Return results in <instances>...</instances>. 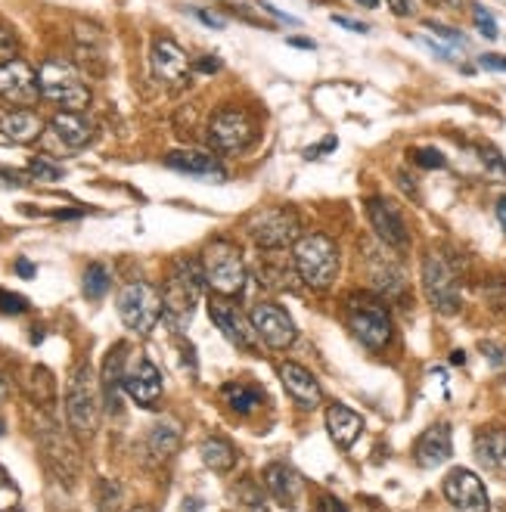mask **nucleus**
<instances>
[{"label": "nucleus", "instance_id": "nucleus-39", "mask_svg": "<svg viewBox=\"0 0 506 512\" xmlns=\"http://www.w3.org/2000/svg\"><path fill=\"white\" fill-rule=\"evenodd\" d=\"M28 311V298L10 289H0V314H25Z\"/></svg>", "mask_w": 506, "mask_h": 512}, {"label": "nucleus", "instance_id": "nucleus-15", "mask_svg": "<svg viewBox=\"0 0 506 512\" xmlns=\"http://www.w3.org/2000/svg\"><path fill=\"white\" fill-rule=\"evenodd\" d=\"M125 395L146 407V410H156L159 401H162V373L159 367L153 364L150 357H134L128 360V367H125Z\"/></svg>", "mask_w": 506, "mask_h": 512}, {"label": "nucleus", "instance_id": "nucleus-4", "mask_svg": "<svg viewBox=\"0 0 506 512\" xmlns=\"http://www.w3.org/2000/svg\"><path fill=\"white\" fill-rule=\"evenodd\" d=\"M202 274H205V283L224 298L240 295L246 289V280H249L246 258H243L240 246L230 243V239H215V243L205 246Z\"/></svg>", "mask_w": 506, "mask_h": 512}, {"label": "nucleus", "instance_id": "nucleus-10", "mask_svg": "<svg viewBox=\"0 0 506 512\" xmlns=\"http://www.w3.org/2000/svg\"><path fill=\"white\" fill-rule=\"evenodd\" d=\"M208 143L215 153L233 156L255 143V122L246 109H221L208 122Z\"/></svg>", "mask_w": 506, "mask_h": 512}, {"label": "nucleus", "instance_id": "nucleus-9", "mask_svg": "<svg viewBox=\"0 0 506 512\" xmlns=\"http://www.w3.org/2000/svg\"><path fill=\"white\" fill-rule=\"evenodd\" d=\"M423 292L438 314H457L463 305L457 270L451 267L448 258L438 255V252H429L423 261Z\"/></svg>", "mask_w": 506, "mask_h": 512}, {"label": "nucleus", "instance_id": "nucleus-17", "mask_svg": "<svg viewBox=\"0 0 506 512\" xmlns=\"http://www.w3.org/2000/svg\"><path fill=\"white\" fill-rule=\"evenodd\" d=\"M444 497L457 512H491L488 491L472 469H451L444 478Z\"/></svg>", "mask_w": 506, "mask_h": 512}, {"label": "nucleus", "instance_id": "nucleus-1", "mask_svg": "<svg viewBox=\"0 0 506 512\" xmlns=\"http://www.w3.org/2000/svg\"><path fill=\"white\" fill-rule=\"evenodd\" d=\"M292 264H295V274H299V280L308 289L323 292V289H330L336 283L342 258H339V246L333 243L330 236L302 233L299 239H295Z\"/></svg>", "mask_w": 506, "mask_h": 512}, {"label": "nucleus", "instance_id": "nucleus-33", "mask_svg": "<svg viewBox=\"0 0 506 512\" xmlns=\"http://www.w3.org/2000/svg\"><path fill=\"white\" fill-rule=\"evenodd\" d=\"M109 283H112V277H109V270H106L100 261L87 264V270H84V283H81V289H84V298L100 301V298L109 292Z\"/></svg>", "mask_w": 506, "mask_h": 512}, {"label": "nucleus", "instance_id": "nucleus-6", "mask_svg": "<svg viewBox=\"0 0 506 512\" xmlns=\"http://www.w3.org/2000/svg\"><path fill=\"white\" fill-rule=\"evenodd\" d=\"M118 317L122 323L137 336H150L156 323L165 317V305H162V292L143 280H134L128 286L118 289Z\"/></svg>", "mask_w": 506, "mask_h": 512}, {"label": "nucleus", "instance_id": "nucleus-21", "mask_svg": "<svg viewBox=\"0 0 506 512\" xmlns=\"http://www.w3.org/2000/svg\"><path fill=\"white\" fill-rule=\"evenodd\" d=\"M454 454V438H451V426L448 423H435L429 426L413 444V460L423 469H438L441 463H448Z\"/></svg>", "mask_w": 506, "mask_h": 512}, {"label": "nucleus", "instance_id": "nucleus-19", "mask_svg": "<svg viewBox=\"0 0 506 512\" xmlns=\"http://www.w3.org/2000/svg\"><path fill=\"white\" fill-rule=\"evenodd\" d=\"M261 481H264V491L271 494L283 509H295L305 494V481H302L299 469L289 463H271L264 469Z\"/></svg>", "mask_w": 506, "mask_h": 512}, {"label": "nucleus", "instance_id": "nucleus-48", "mask_svg": "<svg viewBox=\"0 0 506 512\" xmlns=\"http://www.w3.org/2000/svg\"><path fill=\"white\" fill-rule=\"evenodd\" d=\"M389 10L395 16H413V0H389Z\"/></svg>", "mask_w": 506, "mask_h": 512}, {"label": "nucleus", "instance_id": "nucleus-2", "mask_svg": "<svg viewBox=\"0 0 506 512\" xmlns=\"http://www.w3.org/2000/svg\"><path fill=\"white\" fill-rule=\"evenodd\" d=\"M202 286H205V274L202 264L190 261V258H174L165 277V289H162V305H165V317L181 329L193 320V311L202 298Z\"/></svg>", "mask_w": 506, "mask_h": 512}, {"label": "nucleus", "instance_id": "nucleus-34", "mask_svg": "<svg viewBox=\"0 0 506 512\" xmlns=\"http://www.w3.org/2000/svg\"><path fill=\"white\" fill-rule=\"evenodd\" d=\"M28 391H32V398L38 404H53V395H56V385H53V376L47 367H32L28 370Z\"/></svg>", "mask_w": 506, "mask_h": 512}, {"label": "nucleus", "instance_id": "nucleus-32", "mask_svg": "<svg viewBox=\"0 0 506 512\" xmlns=\"http://www.w3.org/2000/svg\"><path fill=\"white\" fill-rule=\"evenodd\" d=\"M230 500L240 512H264V491L258 488V481L243 478L240 485L230 491Z\"/></svg>", "mask_w": 506, "mask_h": 512}, {"label": "nucleus", "instance_id": "nucleus-11", "mask_svg": "<svg viewBox=\"0 0 506 512\" xmlns=\"http://www.w3.org/2000/svg\"><path fill=\"white\" fill-rule=\"evenodd\" d=\"M38 441H41V454H44V463L47 469L63 481V485H75V478L81 472V457H78V447L75 441L53 423H44L41 432H38Z\"/></svg>", "mask_w": 506, "mask_h": 512}, {"label": "nucleus", "instance_id": "nucleus-40", "mask_svg": "<svg viewBox=\"0 0 506 512\" xmlns=\"http://www.w3.org/2000/svg\"><path fill=\"white\" fill-rule=\"evenodd\" d=\"M432 32L444 41V44H451L454 50H466V38L457 32V28H448V25H441V22H426Z\"/></svg>", "mask_w": 506, "mask_h": 512}, {"label": "nucleus", "instance_id": "nucleus-13", "mask_svg": "<svg viewBox=\"0 0 506 512\" xmlns=\"http://www.w3.org/2000/svg\"><path fill=\"white\" fill-rule=\"evenodd\" d=\"M0 100L10 106H35L41 100L38 72L25 63V59H10L0 63Z\"/></svg>", "mask_w": 506, "mask_h": 512}, {"label": "nucleus", "instance_id": "nucleus-28", "mask_svg": "<svg viewBox=\"0 0 506 512\" xmlns=\"http://www.w3.org/2000/svg\"><path fill=\"white\" fill-rule=\"evenodd\" d=\"M177 447H181V423L171 416L159 419V423L146 432V450H150V457L156 463H165L177 454Z\"/></svg>", "mask_w": 506, "mask_h": 512}, {"label": "nucleus", "instance_id": "nucleus-27", "mask_svg": "<svg viewBox=\"0 0 506 512\" xmlns=\"http://www.w3.org/2000/svg\"><path fill=\"white\" fill-rule=\"evenodd\" d=\"M370 264H373V283L382 295L389 298H401L407 292V280H404V270L398 267V261L392 255H385L382 249L370 252Z\"/></svg>", "mask_w": 506, "mask_h": 512}, {"label": "nucleus", "instance_id": "nucleus-47", "mask_svg": "<svg viewBox=\"0 0 506 512\" xmlns=\"http://www.w3.org/2000/svg\"><path fill=\"white\" fill-rule=\"evenodd\" d=\"M482 69H491V72H506V56H500V53H485L482 59Z\"/></svg>", "mask_w": 506, "mask_h": 512}, {"label": "nucleus", "instance_id": "nucleus-51", "mask_svg": "<svg viewBox=\"0 0 506 512\" xmlns=\"http://www.w3.org/2000/svg\"><path fill=\"white\" fill-rule=\"evenodd\" d=\"M16 274L25 277V280H28V277H35V264H32V261H25V258L16 261Z\"/></svg>", "mask_w": 506, "mask_h": 512}, {"label": "nucleus", "instance_id": "nucleus-46", "mask_svg": "<svg viewBox=\"0 0 506 512\" xmlns=\"http://www.w3.org/2000/svg\"><path fill=\"white\" fill-rule=\"evenodd\" d=\"M199 22H205L208 28H224V16H218V13H208V10H202V7H193L190 10Z\"/></svg>", "mask_w": 506, "mask_h": 512}, {"label": "nucleus", "instance_id": "nucleus-37", "mask_svg": "<svg viewBox=\"0 0 506 512\" xmlns=\"http://www.w3.org/2000/svg\"><path fill=\"white\" fill-rule=\"evenodd\" d=\"M410 159L420 165V168H444L448 165V159H444L438 149H432V146H420V149H410Z\"/></svg>", "mask_w": 506, "mask_h": 512}, {"label": "nucleus", "instance_id": "nucleus-41", "mask_svg": "<svg viewBox=\"0 0 506 512\" xmlns=\"http://www.w3.org/2000/svg\"><path fill=\"white\" fill-rule=\"evenodd\" d=\"M19 53V41L7 25H0V63H10Z\"/></svg>", "mask_w": 506, "mask_h": 512}, {"label": "nucleus", "instance_id": "nucleus-54", "mask_svg": "<svg viewBox=\"0 0 506 512\" xmlns=\"http://www.w3.org/2000/svg\"><path fill=\"white\" fill-rule=\"evenodd\" d=\"M10 395V379L4 376V370H0V401H4Z\"/></svg>", "mask_w": 506, "mask_h": 512}, {"label": "nucleus", "instance_id": "nucleus-30", "mask_svg": "<svg viewBox=\"0 0 506 512\" xmlns=\"http://www.w3.org/2000/svg\"><path fill=\"white\" fill-rule=\"evenodd\" d=\"M199 457H202V463L212 472L224 475V472H230L236 466V447L227 438H221V435H208L199 444Z\"/></svg>", "mask_w": 506, "mask_h": 512}, {"label": "nucleus", "instance_id": "nucleus-18", "mask_svg": "<svg viewBox=\"0 0 506 512\" xmlns=\"http://www.w3.org/2000/svg\"><path fill=\"white\" fill-rule=\"evenodd\" d=\"M150 63L159 81L165 84H187L190 78V56L184 53V47L171 41V38H156L153 41V53H150Z\"/></svg>", "mask_w": 506, "mask_h": 512}, {"label": "nucleus", "instance_id": "nucleus-55", "mask_svg": "<svg viewBox=\"0 0 506 512\" xmlns=\"http://www.w3.org/2000/svg\"><path fill=\"white\" fill-rule=\"evenodd\" d=\"M357 4L367 7V10H376V7H379V0H357Z\"/></svg>", "mask_w": 506, "mask_h": 512}, {"label": "nucleus", "instance_id": "nucleus-24", "mask_svg": "<svg viewBox=\"0 0 506 512\" xmlns=\"http://www.w3.org/2000/svg\"><path fill=\"white\" fill-rule=\"evenodd\" d=\"M50 134L56 137V143L75 153V149H84L94 137V128L91 122L81 115V112H56L53 122H50Z\"/></svg>", "mask_w": 506, "mask_h": 512}, {"label": "nucleus", "instance_id": "nucleus-16", "mask_svg": "<svg viewBox=\"0 0 506 512\" xmlns=\"http://www.w3.org/2000/svg\"><path fill=\"white\" fill-rule=\"evenodd\" d=\"M208 317H212V323L224 333V339L230 345H236L240 351H258V336L252 329V320L240 314V308L230 305V301L221 295V298H212L208 301Z\"/></svg>", "mask_w": 506, "mask_h": 512}, {"label": "nucleus", "instance_id": "nucleus-12", "mask_svg": "<svg viewBox=\"0 0 506 512\" xmlns=\"http://www.w3.org/2000/svg\"><path fill=\"white\" fill-rule=\"evenodd\" d=\"M249 320L255 336L267 345V348H289L295 339H299V329H295V320L289 317L286 308L274 305V301H258V305L249 308Z\"/></svg>", "mask_w": 506, "mask_h": 512}, {"label": "nucleus", "instance_id": "nucleus-29", "mask_svg": "<svg viewBox=\"0 0 506 512\" xmlns=\"http://www.w3.org/2000/svg\"><path fill=\"white\" fill-rule=\"evenodd\" d=\"M475 460L491 472H506V429H482L475 435Z\"/></svg>", "mask_w": 506, "mask_h": 512}, {"label": "nucleus", "instance_id": "nucleus-49", "mask_svg": "<svg viewBox=\"0 0 506 512\" xmlns=\"http://www.w3.org/2000/svg\"><path fill=\"white\" fill-rule=\"evenodd\" d=\"M193 69H199V72H218V69H221V63H218V56H202Z\"/></svg>", "mask_w": 506, "mask_h": 512}, {"label": "nucleus", "instance_id": "nucleus-52", "mask_svg": "<svg viewBox=\"0 0 506 512\" xmlns=\"http://www.w3.org/2000/svg\"><path fill=\"white\" fill-rule=\"evenodd\" d=\"M87 215V208H66V212H53V218H81Z\"/></svg>", "mask_w": 506, "mask_h": 512}, {"label": "nucleus", "instance_id": "nucleus-3", "mask_svg": "<svg viewBox=\"0 0 506 512\" xmlns=\"http://www.w3.org/2000/svg\"><path fill=\"white\" fill-rule=\"evenodd\" d=\"M66 419L75 438H94L100 426V388L87 364H78L66 382Z\"/></svg>", "mask_w": 506, "mask_h": 512}, {"label": "nucleus", "instance_id": "nucleus-25", "mask_svg": "<svg viewBox=\"0 0 506 512\" xmlns=\"http://www.w3.org/2000/svg\"><path fill=\"white\" fill-rule=\"evenodd\" d=\"M326 432H330V438L339 450H351L354 441L364 432V419H361V413H354L345 404H333L326 410Z\"/></svg>", "mask_w": 506, "mask_h": 512}, {"label": "nucleus", "instance_id": "nucleus-43", "mask_svg": "<svg viewBox=\"0 0 506 512\" xmlns=\"http://www.w3.org/2000/svg\"><path fill=\"white\" fill-rule=\"evenodd\" d=\"M482 156H485V165L494 171V174H500V177H506V162H503V156L497 153L494 146H482Z\"/></svg>", "mask_w": 506, "mask_h": 512}, {"label": "nucleus", "instance_id": "nucleus-35", "mask_svg": "<svg viewBox=\"0 0 506 512\" xmlns=\"http://www.w3.org/2000/svg\"><path fill=\"white\" fill-rule=\"evenodd\" d=\"M28 174H32L35 180H44V184H50V180H59L66 171L59 168L53 159H47V156H35L32 162H28Z\"/></svg>", "mask_w": 506, "mask_h": 512}, {"label": "nucleus", "instance_id": "nucleus-14", "mask_svg": "<svg viewBox=\"0 0 506 512\" xmlns=\"http://www.w3.org/2000/svg\"><path fill=\"white\" fill-rule=\"evenodd\" d=\"M367 218H370V227H373V233L379 236V243H382V246L398 249V252H404V249L410 246L407 221H404L401 208H398L395 202L382 199V196L367 199Z\"/></svg>", "mask_w": 506, "mask_h": 512}, {"label": "nucleus", "instance_id": "nucleus-5", "mask_svg": "<svg viewBox=\"0 0 506 512\" xmlns=\"http://www.w3.org/2000/svg\"><path fill=\"white\" fill-rule=\"evenodd\" d=\"M345 320L354 339L373 351L392 342V314L376 295H351L345 305Z\"/></svg>", "mask_w": 506, "mask_h": 512}, {"label": "nucleus", "instance_id": "nucleus-20", "mask_svg": "<svg viewBox=\"0 0 506 512\" xmlns=\"http://www.w3.org/2000/svg\"><path fill=\"white\" fill-rule=\"evenodd\" d=\"M280 373V382L286 388V395L299 404L302 410H314L323 398V391H320V382L314 379V373L302 364H295V360H283V364L277 367Z\"/></svg>", "mask_w": 506, "mask_h": 512}, {"label": "nucleus", "instance_id": "nucleus-45", "mask_svg": "<svg viewBox=\"0 0 506 512\" xmlns=\"http://www.w3.org/2000/svg\"><path fill=\"white\" fill-rule=\"evenodd\" d=\"M333 22L336 25H342V28H348V32H357V35H367L370 32V25L367 22H357V19H348V16H333Z\"/></svg>", "mask_w": 506, "mask_h": 512}, {"label": "nucleus", "instance_id": "nucleus-26", "mask_svg": "<svg viewBox=\"0 0 506 512\" xmlns=\"http://www.w3.org/2000/svg\"><path fill=\"white\" fill-rule=\"evenodd\" d=\"M44 134L41 115L28 109H10L0 115V137H7L10 143H35Z\"/></svg>", "mask_w": 506, "mask_h": 512}, {"label": "nucleus", "instance_id": "nucleus-56", "mask_svg": "<svg viewBox=\"0 0 506 512\" xmlns=\"http://www.w3.org/2000/svg\"><path fill=\"white\" fill-rule=\"evenodd\" d=\"M451 360H454V364H466V354H463V351H454Z\"/></svg>", "mask_w": 506, "mask_h": 512}, {"label": "nucleus", "instance_id": "nucleus-53", "mask_svg": "<svg viewBox=\"0 0 506 512\" xmlns=\"http://www.w3.org/2000/svg\"><path fill=\"white\" fill-rule=\"evenodd\" d=\"M497 221H500V227L506 230V196L497 199Z\"/></svg>", "mask_w": 506, "mask_h": 512}, {"label": "nucleus", "instance_id": "nucleus-8", "mask_svg": "<svg viewBox=\"0 0 506 512\" xmlns=\"http://www.w3.org/2000/svg\"><path fill=\"white\" fill-rule=\"evenodd\" d=\"M246 230L261 252H277V249L295 246V239L302 236L299 215L289 212V208H261L258 215L249 218Z\"/></svg>", "mask_w": 506, "mask_h": 512}, {"label": "nucleus", "instance_id": "nucleus-22", "mask_svg": "<svg viewBox=\"0 0 506 512\" xmlns=\"http://www.w3.org/2000/svg\"><path fill=\"white\" fill-rule=\"evenodd\" d=\"M165 165L181 174L199 177V180H224L227 177V171L221 168L215 153H205V149H177V153L165 156Z\"/></svg>", "mask_w": 506, "mask_h": 512}, {"label": "nucleus", "instance_id": "nucleus-57", "mask_svg": "<svg viewBox=\"0 0 506 512\" xmlns=\"http://www.w3.org/2000/svg\"><path fill=\"white\" fill-rule=\"evenodd\" d=\"M134 512H153V509H134Z\"/></svg>", "mask_w": 506, "mask_h": 512}, {"label": "nucleus", "instance_id": "nucleus-38", "mask_svg": "<svg viewBox=\"0 0 506 512\" xmlns=\"http://www.w3.org/2000/svg\"><path fill=\"white\" fill-rule=\"evenodd\" d=\"M472 22H475V28H479V32H482V38H488V41H494V38L500 35V32H497L494 16H491L485 7H479V4L472 7Z\"/></svg>", "mask_w": 506, "mask_h": 512}, {"label": "nucleus", "instance_id": "nucleus-36", "mask_svg": "<svg viewBox=\"0 0 506 512\" xmlns=\"http://www.w3.org/2000/svg\"><path fill=\"white\" fill-rule=\"evenodd\" d=\"M16 506H19V488L13 485L7 469H0V512H10Z\"/></svg>", "mask_w": 506, "mask_h": 512}, {"label": "nucleus", "instance_id": "nucleus-50", "mask_svg": "<svg viewBox=\"0 0 506 512\" xmlns=\"http://www.w3.org/2000/svg\"><path fill=\"white\" fill-rule=\"evenodd\" d=\"M432 7H438V10H460L466 0H429Z\"/></svg>", "mask_w": 506, "mask_h": 512}, {"label": "nucleus", "instance_id": "nucleus-44", "mask_svg": "<svg viewBox=\"0 0 506 512\" xmlns=\"http://www.w3.org/2000/svg\"><path fill=\"white\" fill-rule=\"evenodd\" d=\"M482 354H488L491 367H506V348H500L494 342H482Z\"/></svg>", "mask_w": 506, "mask_h": 512}, {"label": "nucleus", "instance_id": "nucleus-7", "mask_svg": "<svg viewBox=\"0 0 506 512\" xmlns=\"http://www.w3.org/2000/svg\"><path fill=\"white\" fill-rule=\"evenodd\" d=\"M38 84H41V97L63 112H81L91 103V87L63 59H47L38 69Z\"/></svg>", "mask_w": 506, "mask_h": 512}, {"label": "nucleus", "instance_id": "nucleus-31", "mask_svg": "<svg viewBox=\"0 0 506 512\" xmlns=\"http://www.w3.org/2000/svg\"><path fill=\"white\" fill-rule=\"evenodd\" d=\"M221 398L227 401L230 410L249 416L252 410H258L264 404V391L258 385H252V382H227L221 388Z\"/></svg>", "mask_w": 506, "mask_h": 512}, {"label": "nucleus", "instance_id": "nucleus-42", "mask_svg": "<svg viewBox=\"0 0 506 512\" xmlns=\"http://www.w3.org/2000/svg\"><path fill=\"white\" fill-rule=\"evenodd\" d=\"M314 512H348V506L339 497H333V494H320L314 500Z\"/></svg>", "mask_w": 506, "mask_h": 512}, {"label": "nucleus", "instance_id": "nucleus-23", "mask_svg": "<svg viewBox=\"0 0 506 512\" xmlns=\"http://www.w3.org/2000/svg\"><path fill=\"white\" fill-rule=\"evenodd\" d=\"M128 345L118 342L109 354H106V364H103V401L106 410L118 413L122 410V391H125V367H128Z\"/></svg>", "mask_w": 506, "mask_h": 512}]
</instances>
